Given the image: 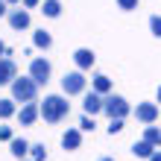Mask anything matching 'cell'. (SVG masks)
Listing matches in <instances>:
<instances>
[{
    "label": "cell",
    "mask_w": 161,
    "mask_h": 161,
    "mask_svg": "<svg viewBox=\"0 0 161 161\" xmlns=\"http://www.w3.org/2000/svg\"><path fill=\"white\" fill-rule=\"evenodd\" d=\"M135 117H138L141 123H155V117H158V106H153V103H141V106L135 108Z\"/></svg>",
    "instance_id": "ba28073f"
},
{
    "label": "cell",
    "mask_w": 161,
    "mask_h": 161,
    "mask_svg": "<svg viewBox=\"0 0 161 161\" xmlns=\"http://www.w3.org/2000/svg\"><path fill=\"white\" fill-rule=\"evenodd\" d=\"M38 114H41V108L35 106V103H26V106L21 108V123H24V126H32Z\"/></svg>",
    "instance_id": "8fae6325"
},
{
    "label": "cell",
    "mask_w": 161,
    "mask_h": 161,
    "mask_svg": "<svg viewBox=\"0 0 161 161\" xmlns=\"http://www.w3.org/2000/svg\"><path fill=\"white\" fill-rule=\"evenodd\" d=\"M18 79V68L12 59H0V85H12Z\"/></svg>",
    "instance_id": "8992f818"
},
{
    "label": "cell",
    "mask_w": 161,
    "mask_h": 161,
    "mask_svg": "<svg viewBox=\"0 0 161 161\" xmlns=\"http://www.w3.org/2000/svg\"><path fill=\"white\" fill-rule=\"evenodd\" d=\"M158 103H161V88H158Z\"/></svg>",
    "instance_id": "f546056e"
},
{
    "label": "cell",
    "mask_w": 161,
    "mask_h": 161,
    "mask_svg": "<svg viewBox=\"0 0 161 161\" xmlns=\"http://www.w3.org/2000/svg\"><path fill=\"white\" fill-rule=\"evenodd\" d=\"M41 12H44L47 18H59V12H62V3H59V0H44Z\"/></svg>",
    "instance_id": "9a60e30c"
},
{
    "label": "cell",
    "mask_w": 161,
    "mask_h": 161,
    "mask_svg": "<svg viewBox=\"0 0 161 161\" xmlns=\"http://www.w3.org/2000/svg\"><path fill=\"white\" fill-rule=\"evenodd\" d=\"M149 161H161V153H153V158H149Z\"/></svg>",
    "instance_id": "83f0119b"
},
{
    "label": "cell",
    "mask_w": 161,
    "mask_h": 161,
    "mask_svg": "<svg viewBox=\"0 0 161 161\" xmlns=\"http://www.w3.org/2000/svg\"><path fill=\"white\" fill-rule=\"evenodd\" d=\"M132 153H135L138 158H153V153H155V147H153V144H147V141H138V144L132 147Z\"/></svg>",
    "instance_id": "5bb4252c"
},
{
    "label": "cell",
    "mask_w": 161,
    "mask_h": 161,
    "mask_svg": "<svg viewBox=\"0 0 161 161\" xmlns=\"http://www.w3.org/2000/svg\"><path fill=\"white\" fill-rule=\"evenodd\" d=\"M103 111L114 120V117H126L129 114V103L123 97H106V106H103Z\"/></svg>",
    "instance_id": "3957f363"
},
{
    "label": "cell",
    "mask_w": 161,
    "mask_h": 161,
    "mask_svg": "<svg viewBox=\"0 0 161 161\" xmlns=\"http://www.w3.org/2000/svg\"><path fill=\"white\" fill-rule=\"evenodd\" d=\"M108 132H111V135L123 132V117H114V120H111V123H108Z\"/></svg>",
    "instance_id": "603a6c76"
},
{
    "label": "cell",
    "mask_w": 161,
    "mask_h": 161,
    "mask_svg": "<svg viewBox=\"0 0 161 161\" xmlns=\"http://www.w3.org/2000/svg\"><path fill=\"white\" fill-rule=\"evenodd\" d=\"M149 30H153V35L161 38V15H153V18H149Z\"/></svg>",
    "instance_id": "44dd1931"
},
{
    "label": "cell",
    "mask_w": 161,
    "mask_h": 161,
    "mask_svg": "<svg viewBox=\"0 0 161 161\" xmlns=\"http://www.w3.org/2000/svg\"><path fill=\"white\" fill-rule=\"evenodd\" d=\"M38 108H41V117L47 123H59V120H64L70 114V103L64 97H44V103Z\"/></svg>",
    "instance_id": "6da1fadb"
},
{
    "label": "cell",
    "mask_w": 161,
    "mask_h": 161,
    "mask_svg": "<svg viewBox=\"0 0 161 161\" xmlns=\"http://www.w3.org/2000/svg\"><path fill=\"white\" fill-rule=\"evenodd\" d=\"M9 24H12V30H26V26H30V12H26V9L9 12Z\"/></svg>",
    "instance_id": "9c48e42d"
},
{
    "label": "cell",
    "mask_w": 161,
    "mask_h": 161,
    "mask_svg": "<svg viewBox=\"0 0 161 161\" xmlns=\"http://www.w3.org/2000/svg\"><path fill=\"white\" fill-rule=\"evenodd\" d=\"M103 106H106V100L100 97L97 91H91V94H85V103H82V108H85V114H97V111H103Z\"/></svg>",
    "instance_id": "52a82bcc"
},
{
    "label": "cell",
    "mask_w": 161,
    "mask_h": 161,
    "mask_svg": "<svg viewBox=\"0 0 161 161\" xmlns=\"http://www.w3.org/2000/svg\"><path fill=\"white\" fill-rule=\"evenodd\" d=\"M30 76L35 79V85H47V79H50V62L47 59H32Z\"/></svg>",
    "instance_id": "5b68a950"
},
{
    "label": "cell",
    "mask_w": 161,
    "mask_h": 161,
    "mask_svg": "<svg viewBox=\"0 0 161 161\" xmlns=\"http://www.w3.org/2000/svg\"><path fill=\"white\" fill-rule=\"evenodd\" d=\"M6 15V0H0V18Z\"/></svg>",
    "instance_id": "4316f807"
},
{
    "label": "cell",
    "mask_w": 161,
    "mask_h": 161,
    "mask_svg": "<svg viewBox=\"0 0 161 161\" xmlns=\"http://www.w3.org/2000/svg\"><path fill=\"white\" fill-rule=\"evenodd\" d=\"M35 91H38V85H35L32 76H21L12 82V100H18V103H32Z\"/></svg>",
    "instance_id": "7a4b0ae2"
},
{
    "label": "cell",
    "mask_w": 161,
    "mask_h": 161,
    "mask_svg": "<svg viewBox=\"0 0 161 161\" xmlns=\"http://www.w3.org/2000/svg\"><path fill=\"white\" fill-rule=\"evenodd\" d=\"M79 126H82V132H94V126H97V123H94V117H91V114H85Z\"/></svg>",
    "instance_id": "7402d4cb"
},
{
    "label": "cell",
    "mask_w": 161,
    "mask_h": 161,
    "mask_svg": "<svg viewBox=\"0 0 161 161\" xmlns=\"http://www.w3.org/2000/svg\"><path fill=\"white\" fill-rule=\"evenodd\" d=\"M6 3H18V0H6Z\"/></svg>",
    "instance_id": "4dcf8cb0"
},
{
    "label": "cell",
    "mask_w": 161,
    "mask_h": 161,
    "mask_svg": "<svg viewBox=\"0 0 161 161\" xmlns=\"http://www.w3.org/2000/svg\"><path fill=\"white\" fill-rule=\"evenodd\" d=\"M35 47H44V50H47V47H50L53 44V38H50V32H44V30H38V32H35Z\"/></svg>",
    "instance_id": "ac0fdd59"
},
{
    "label": "cell",
    "mask_w": 161,
    "mask_h": 161,
    "mask_svg": "<svg viewBox=\"0 0 161 161\" xmlns=\"http://www.w3.org/2000/svg\"><path fill=\"white\" fill-rule=\"evenodd\" d=\"M62 144H64V149H79V144H82V132L79 129H68L62 135Z\"/></svg>",
    "instance_id": "30bf717a"
},
{
    "label": "cell",
    "mask_w": 161,
    "mask_h": 161,
    "mask_svg": "<svg viewBox=\"0 0 161 161\" xmlns=\"http://www.w3.org/2000/svg\"><path fill=\"white\" fill-rule=\"evenodd\" d=\"M120 9H126V12H132V9H138V0H117Z\"/></svg>",
    "instance_id": "cb8c5ba5"
},
{
    "label": "cell",
    "mask_w": 161,
    "mask_h": 161,
    "mask_svg": "<svg viewBox=\"0 0 161 161\" xmlns=\"http://www.w3.org/2000/svg\"><path fill=\"white\" fill-rule=\"evenodd\" d=\"M73 59H76V68H79V70H88L91 64H94V53L82 47V50H76V53H73Z\"/></svg>",
    "instance_id": "7c38bea8"
},
{
    "label": "cell",
    "mask_w": 161,
    "mask_h": 161,
    "mask_svg": "<svg viewBox=\"0 0 161 161\" xmlns=\"http://www.w3.org/2000/svg\"><path fill=\"white\" fill-rule=\"evenodd\" d=\"M62 88H64V94H82V91H85V76H82V70H70V73H64Z\"/></svg>",
    "instance_id": "277c9868"
},
{
    "label": "cell",
    "mask_w": 161,
    "mask_h": 161,
    "mask_svg": "<svg viewBox=\"0 0 161 161\" xmlns=\"http://www.w3.org/2000/svg\"><path fill=\"white\" fill-rule=\"evenodd\" d=\"M30 155H32V161H44V158H47L44 144H32V147H30Z\"/></svg>",
    "instance_id": "ffe728a7"
},
{
    "label": "cell",
    "mask_w": 161,
    "mask_h": 161,
    "mask_svg": "<svg viewBox=\"0 0 161 161\" xmlns=\"http://www.w3.org/2000/svg\"><path fill=\"white\" fill-rule=\"evenodd\" d=\"M15 114V100H0V117H12Z\"/></svg>",
    "instance_id": "d6986e66"
},
{
    "label": "cell",
    "mask_w": 161,
    "mask_h": 161,
    "mask_svg": "<svg viewBox=\"0 0 161 161\" xmlns=\"http://www.w3.org/2000/svg\"><path fill=\"white\" fill-rule=\"evenodd\" d=\"M3 53H6V47H3V41H0V56H3Z\"/></svg>",
    "instance_id": "f1b7e54d"
},
{
    "label": "cell",
    "mask_w": 161,
    "mask_h": 161,
    "mask_svg": "<svg viewBox=\"0 0 161 161\" xmlns=\"http://www.w3.org/2000/svg\"><path fill=\"white\" fill-rule=\"evenodd\" d=\"M100 161H111V158H100Z\"/></svg>",
    "instance_id": "1f68e13d"
},
{
    "label": "cell",
    "mask_w": 161,
    "mask_h": 161,
    "mask_svg": "<svg viewBox=\"0 0 161 161\" xmlns=\"http://www.w3.org/2000/svg\"><path fill=\"white\" fill-rule=\"evenodd\" d=\"M21 3H24L26 9H35V6H38V0H21Z\"/></svg>",
    "instance_id": "484cf974"
},
{
    "label": "cell",
    "mask_w": 161,
    "mask_h": 161,
    "mask_svg": "<svg viewBox=\"0 0 161 161\" xmlns=\"http://www.w3.org/2000/svg\"><path fill=\"white\" fill-rule=\"evenodd\" d=\"M144 141H147V144H153V147H161V129H155V126H147V132H144Z\"/></svg>",
    "instance_id": "2e32d148"
},
{
    "label": "cell",
    "mask_w": 161,
    "mask_h": 161,
    "mask_svg": "<svg viewBox=\"0 0 161 161\" xmlns=\"http://www.w3.org/2000/svg\"><path fill=\"white\" fill-rule=\"evenodd\" d=\"M108 88H111L108 76H94V91H97V94H108Z\"/></svg>",
    "instance_id": "e0dca14e"
},
{
    "label": "cell",
    "mask_w": 161,
    "mask_h": 161,
    "mask_svg": "<svg viewBox=\"0 0 161 161\" xmlns=\"http://www.w3.org/2000/svg\"><path fill=\"white\" fill-rule=\"evenodd\" d=\"M30 147H32V144H26L24 138H15V141H9V149H12V155H15V158H24L26 153H30Z\"/></svg>",
    "instance_id": "4fadbf2b"
},
{
    "label": "cell",
    "mask_w": 161,
    "mask_h": 161,
    "mask_svg": "<svg viewBox=\"0 0 161 161\" xmlns=\"http://www.w3.org/2000/svg\"><path fill=\"white\" fill-rule=\"evenodd\" d=\"M0 141H15V138H12V129H9V126H0Z\"/></svg>",
    "instance_id": "d4e9b609"
}]
</instances>
